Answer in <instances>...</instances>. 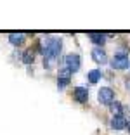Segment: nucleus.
<instances>
[{"label":"nucleus","instance_id":"nucleus-15","mask_svg":"<svg viewBox=\"0 0 130 135\" xmlns=\"http://www.w3.org/2000/svg\"><path fill=\"white\" fill-rule=\"evenodd\" d=\"M128 68H130V66H128Z\"/></svg>","mask_w":130,"mask_h":135},{"label":"nucleus","instance_id":"nucleus-7","mask_svg":"<svg viewBox=\"0 0 130 135\" xmlns=\"http://www.w3.org/2000/svg\"><path fill=\"white\" fill-rule=\"evenodd\" d=\"M73 99L78 104L89 102V90H87V87H75L73 88Z\"/></svg>","mask_w":130,"mask_h":135},{"label":"nucleus","instance_id":"nucleus-4","mask_svg":"<svg viewBox=\"0 0 130 135\" xmlns=\"http://www.w3.org/2000/svg\"><path fill=\"white\" fill-rule=\"evenodd\" d=\"M97 100L103 106H109L114 102V90L111 87H101L97 92Z\"/></svg>","mask_w":130,"mask_h":135},{"label":"nucleus","instance_id":"nucleus-11","mask_svg":"<svg viewBox=\"0 0 130 135\" xmlns=\"http://www.w3.org/2000/svg\"><path fill=\"white\" fill-rule=\"evenodd\" d=\"M21 61H23V64H33L35 62V52L31 50V49H28V50H24L23 54H21Z\"/></svg>","mask_w":130,"mask_h":135},{"label":"nucleus","instance_id":"nucleus-13","mask_svg":"<svg viewBox=\"0 0 130 135\" xmlns=\"http://www.w3.org/2000/svg\"><path fill=\"white\" fill-rule=\"evenodd\" d=\"M71 78H63V76H57V88L59 90H64V88L69 85Z\"/></svg>","mask_w":130,"mask_h":135},{"label":"nucleus","instance_id":"nucleus-6","mask_svg":"<svg viewBox=\"0 0 130 135\" xmlns=\"http://www.w3.org/2000/svg\"><path fill=\"white\" fill-rule=\"evenodd\" d=\"M109 127L113 130H125L128 127V119L125 118L123 114H118V116H111V121H109Z\"/></svg>","mask_w":130,"mask_h":135},{"label":"nucleus","instance_id":"nucleus-9","mask_svg":"<svg viewBox=\"0 0 130 135\" xmlns=\"http://www.w3.org/2000/svg\"><path fill=\"white\" fill-rule=\"evenodd\" d=\"M24 42H26V35L24 33H11L9 35V44L14 45V47H21V45H24Z\"/></svg>","mask_w":130,"mask_h":135},{"label":"nucleus","instance_id":"nucleus-8","mask_svg":"<svg viewBox=\"0 0 130 135\" xmlns=\"http://www.w3.org/2000/svg\"><path fill=\"white\" fill-rule=\"evenodd\" d=\"M87 36L90 38V42L95 45V47H103L104 49V44H106V33H101V31H89Z\"/></svg>","mask_w":130,"mask_h":135},{"label":"nucleus","instance_id":"nucleus-10","mask_svg":"<svg viewBox=\"0 0 130 135\" xmlns=\"http://www.w3.org/2000/svg\"><path fill=\"white\" fill-rule=\"evenodd\" d=\"M101 78H103V71L99 68H94V69H90V71L87 73V80L90 83H97V81H101Z\"/></svg>","mask_w":130,"mask_h":135},{"label":"nucleus","instance_id":"nucleus-5","mask_svg":"<svg viewBox=\"0 0 130 135\" xmlns=\"http://www.w3.org/2000/svg\"><path fill=\"white\" fill-rule=\"evenodd\" d=\"M90 56H92V61H94L95 64H99V66L108 64V54L103 47H94L92 52H90Z\"/></svg>","mask_w":130,"mask_h":135},{"label":"nucleus","instance_id":"nucleus-2","mask_svg":"<svg viewBox=\"0 0 130 135\" xmlns=\"http://www.w3.org/2000/svg\"><path fill=\"white\" fill-rule=\"evenodd\" d=\"M61 64H63L66 69H69L71 75H73V73H76L80 68H82V57H80V54H76V52H71V54H66V56L63 57Z\"/></svg>","mask_w":130,"mask_h":135},{"label":"nucleus","instance_id":"nucleus-14","mask_svg":"<svg viewBox=\"0 0 130 135\" xmlns=\"http://www.w3.org/2000/svg\"><path fill=\"white\" fill-rule=\"evenodd\" d=\"M128 132H130V123H128Z\"/></svg>","mask_w":130,"mask_h":135},{"label":"nucleus","instance_id":"nucleus-1","mask_svg":"<svg viewBox=\"0 0 130 135\" xmlns=\"http://www.w3.org/2000/svg\"><path fill=\"white\" fill-rule=\"evenodd\" d=\"M61 50H63V40L57 38V36H50V38H45L42 42L40 52H42V56H43V66L47 68V69L59 61Z\"/></svg>","mask_w":130,"mask_h":135},{"label":"nucleus","instance_id":"nucleus-3","mask_svg":"<svg viewBox=\"0 0 130 135\" xmlns=\"http://www.w3.org/2000/svg\"><path fill=\"white\" fill-rule=\"evenodd\" d=\"M130 66V59H128V54L127 52H123V50H120V52H116L113 56V59H111V68L113 69H127V68Z\"/></svg>","mask_w":130,"mask_h":135},{"label":"nucleus","instance_id":"nucleus-12","mask_svg":"<svg viewBox=\"0 0 130 135\" xmlns=\"http://www.w3.org/2000/svg\"><path fill=\"white\" fill-rule=\"evenodd\" d=\"M109 111H111V114H113V116L122 114V111H123V104L118 102V100H114L113 104H109Z\"/></svg>","mask_w":130,"mask_h":135}]
</instances>
